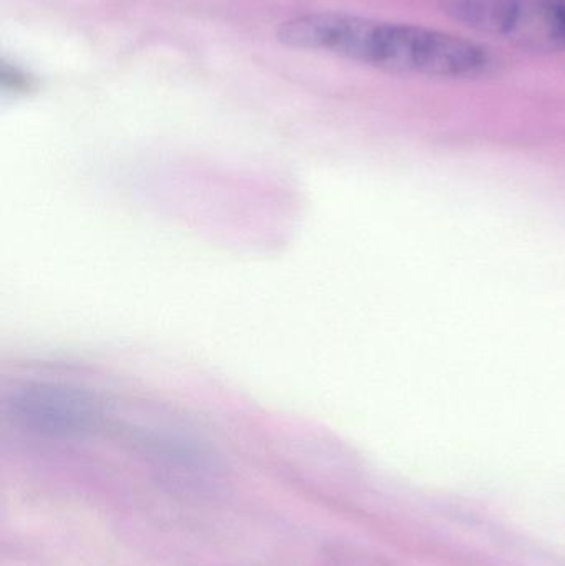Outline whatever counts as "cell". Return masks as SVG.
Returning a JSON list of instances; mask_svg holds the SVG:
<instances>
[{
    "mask_svg": "<svg viewBox=\"0 0 565 566\" xmlns=\"http://www.w3.org/2000/svg\"><path fill=\"white\" fill-rule=\"evenodd\" d=\"M441 12L481 35L531 53H565V0H438Z\"/></svg>",
    "mask_w": 565,
    "mask_h": 566,
    "instance_id": "obj_2",
    "label": "cell"
},
{
    "mask_svg": "<svg viewBox=\"0 0 565 566\" xmlns=\"http://www.w3.org/2000/svg\"><path fill=\"white\" fill-rule=\"evenodd\" d=\"M13 424L46 439H76L92 434L102 419L95 396L65 382L32 381L9 399Z\"/></svg>",
    "mask_w": 565,
    "mask_h": 566,
    "instance_id": "obj_3",
    "label": "cell"
},
{
    "mask_svg": "<svg viewBox=\"0 0 565 566\" xmlns=\"http://www.w3.org/2000/svg\"><path fill=\"white\" fill-rule=\"evenodd\" d=\"M279 40L294 49L321 50L360 65L401 76L474 80L493 72L483 43L415 23L350 13H312L289 20Z\"/></svg>",
    "mask_w": 565,
    "mask_h": 566,
    "instance_id": "obj_1",
    "label": "cell"
}]
</instances>
